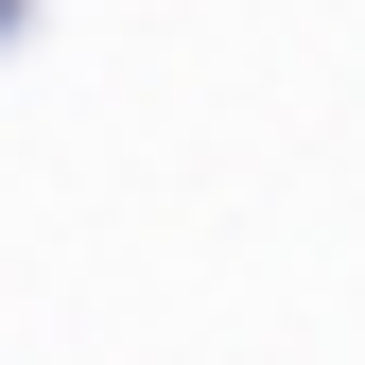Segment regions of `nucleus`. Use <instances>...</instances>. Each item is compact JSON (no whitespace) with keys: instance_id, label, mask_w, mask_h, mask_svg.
Listing matches in <instances>:
<instances>
[{"instance_id":"nucleus-1","label":"nucleus","mask_w":365,"mask_h":365,"mask_svg":"<svg viewBox=\"0 0 365 365\" xmlns=\"http://www.w3.org/2000/svg\"><path fill=\"white\" fill-rule=\"evenodd\" d=\"M0 18H18V0H0Z\"/></svg>"}]
</instances>
